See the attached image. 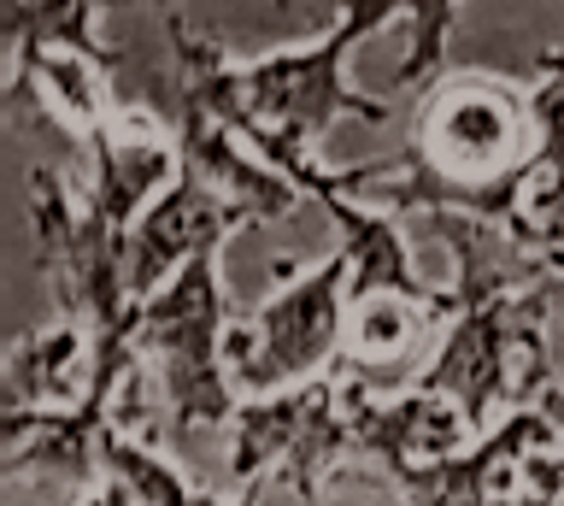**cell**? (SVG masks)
Returning a JSON list of instances; mask_svg holds the SVG:
<instances>
[{
  "label": "cell",
  "mask_w": 564,
  "mask_h": 506,
  "mask_svg": "<svg viewBox=\"0 0 564 506\" xmlns=\"http://www.w3.org/2000/svg\"><path fill=\"white\" fill-rule=\"evenodd\" d=\"M106 7H153L159 19H171V12H183V0H106Z\"/></svg>",
  "instance_id": "obj_17"
},
{
  "label": "cell",
  "mask_w": 564,
  "mask_h": 506,
  "mask_svg": "<svg viewBox=\"0 0 564 506\" xmlns=\"http://www.w3.org/2000/svg\"><path fill=\"white\" fill-rule=\"evenodd\" d=\"M276 277L282 289H271L253 319H236L224 336L229 377L241 395H276L294 383H312L347 354V254L335 248L317 266L276 259Z\"/></svg>",
  "instance_id": "obj_4"
},
{
  "label": "cell",
  "mask_w": 564,
  "mask_h": 506,
  "mask_svg": "<svg viewBox=\"0 0 564 506\" xmlns=\"http://www.w3.org/2000/svg\"><path fill=\"white\" fill-rule=\"evenodd\" d=\"M347 412L359 465L352 477H377L382 488L423 465H447L465 448H476V424L453 395L430 383H400V389H370L359 372H347Z\"/></svg>",
  "instance_id": "obj_6"
},
{
  "label": "cell",
  "mask_w": 564,
  "mask_h": 506,
  "mask_svg": "<svg viewBox=\"0 0 564 506\" xmlns=\"http://www.w3.org/2000/svg\"><path fill=\"white\" fill-rule=\"evenodd\" d=\"M77 506H141V500H135V488H123L118 477H100V483L88 488V495H83Z\"/></svg>",
  "instance_id": "obj_16"
},
{
  "label": "cell",
  "mask_w": 564,
  "mask_h": 506,
  "mask_svg": "<svg viewBox=\"0 0 564 506\" xmlns=\"http://www.w3.org/2000/svg\"><path fill=\"white\" fill-rule=\"evenodd\" d=\"M100 7L106 0H18L7 30V65H24L35 54H77L118 77L123 54L100 42Z\"/></svg>",
  "instance_id": "obj_13"
},
{
  "label": "cell",
  "mask_w": 564,
  "mask_h": 506,
  "mask_svg": "<svg viewBox=\"0 0 564 506\" xmlns=\"http://www.w3.org/2000/svg\"><path fill=\"white\" fill-rule=\"evenodd\" d=\"M400 506H564V412L518 407L447 465L388 483Z\"/></svg>",
  "instance_id": "obj_5"
},
{
  "label": "cell",
  "mask_w": 564,
  "mask_h": 506,
  "mask_svg": "<svg viewBox=\"0 0 564 506\" xmlns=\"http://www.w3.org/2000/svg\"><path fill=\"white\" fill-rule=\"evenodd\" d=\"M153 118L176 136L183 171L206 177L224 201H236L253 224L289 218L294 206H306V189H300L289 171H276L253 142H247L241 130H229L218 112L194 107V100H171V107H165V112H153Z\"/></svg>",
  "instance_id": "obj_9"
},
{
  "label": "cell",
  "mask_w": 564,
  "mask_h": 506,
  "mask_svg": "<svg viewBox=\"0 0 564 506\" xmlns=\"http://www.w3.org/2000/svg\"><path fill=\"white\" fill-rule=\"evenodd\" d=\"M300 189H306V201H317L324 213L335 218V230H341V254H347V294L352 301H365V294H412V301H453V289H430L412 266V248H405L400 236V218L382 213V206H365L341 195V189L329 183L324 165H312L306 177H300Z\"/></svg>",
  "instance_id": "obj_10"
},
{
  "label": "cell",
  "mask_w": 564,
  "mask_h": 506,
  "mask_svg": "<svg viewBox=\"0 0 564 506\" xmlns=\"http://www.w3.org/2000/svg\"><path fill=\"white\" fill-rule=\"evenodd\" d=\"M441 319H453V301H412V294H365V301H352L347 306V372L370 377L377 365L405 359Z\"/></svg>",
  "instance_id": "obj_14"
},
{
  "label": "cell",
  "mask_w": 564,
  "mask_h": 506,
  "mask_svg": "<svg viewBox=\"0 0 564 506\" xmlns=\"http://www.w3.org/2000/svg\"><path fill=\"white\" fill-rule=\"evenodd\" d=\"M535 148H541L535 95L494 72H458V77H435L423 89L412 142L394 160L329 171V183L394 218L458 213V218L506 224L518 236Z\"/></svg>",
  "instance_id": "obj_1"
},
{
  "label": "cell",
  "mask_w": 564,
  "mask_h": 506,
  "mask_svg": "<svg viewBox=\"0 0 564 506\" xmlns=\"http://www.w3.org/2000/svg\"><path fill=\"white\" fill-rule=\"evenodd\" d=\"M83 153H88V213H95L112 236L130 241L135 218L165 195L183 171L176 136L159 130L153 112L141 107H118L112 118H100L95 130H83Z\"/></svg>",
  "instance_id": "obj_7"
},
{
  "label": "cell",
  "mask_w": 564,
  "mask_h": 506,
  "mask_svg": "<svg viewBox=\"0 0 564 506\" xmlns=\"http://www.w3.org/2000/svg\"><path fill=\"white\" fill-rule=\"evenodd\" d=\"M276 7H294V0H276Z\"/></svg>",
  "instance_id": "obj_20"
},
{
  "label": "cell",
  "mask_w": 564,
  "mask_h": 506,
  "mask_svg": "<svg viewBox=\"0 0 564 506\" xmlns=\"http://www.w3.org/2000/svg\"><path fill=\"white\" fill-rule=\"evenodd\" d=\"M229 324H236V312L224 301L218 254L194 259L159 294L135 301L130 336L159 383V407H165L171 430H212V424L229 430V418L241 407L236 377H229V354H224Z\"/></svg>",
  "instance_id": "obj_2"
},
{
  "label": "cell",
  "mask_w": 564,
  "mask_h": 506,
  "mask_svg": "<svg viewBox=\"0 0 564 506\" xmlns=\"http://www.w3.org/2000/svg\"><path fill=\"white\" fill-rule=\"evenodd\" d=\"M95 389V336L53 324L7 347V412H70Z\"/></svg>",
  "instance_id": "obj_11"
},
{
  "label": "cell",
  "mask_w": 564,
  "mask_h": 506,
  "mask_svg": "<svg viewBox=\"0 0 564 506\" xmlns=\"http://www.w3.org/2000/svg\"><path fill=\"white\" fill-rule=\"evenodd\" d=\"M535 125H541V148H535V171L523 189V218L518 236L529 248H553V230L564 218V54H546L535 65Z\"/></svg>",
  "instance_id": "obj_12"
},
{
  "label": "cell",
  "mask_w": 564,
  "mask_h": 506,
  "mask_svg": "<svg viewBox=\"0 0 564 506\" xmlns=\"http://www.w3.org/2000/svg\"><path fill=\"white\" fill-rule=\"evenodd\" d=\"M553 248H564V218H558V230H553Z\"/></svg>",
  "instance_id": "obj_19"
},
{
  "label": "cell",
  "mask_w": 564,
  "mask_h": 506,
  "mask_svg": "<svg viewBox=\"0 0 564 506\" xmlns=\"http://www.w3.org/2000/svg\"><path fill=\"white\" fill-rule=\"evenodd\" d=\"M264 488H271V483H241V500H218V495H212V506H259Z\"/></svg>",
  "instance_id": "obj_18"
},
{
  "label": "cell",
  "mask_w": 564,
  "mask_h": 506,
  "mask_svg": "<svg viewBox=\"0 0 564 506\" xmlns=\"http://www.w3.org/2000/svg\"><path fill=\"white\" fill-rule=\"evenodd\" d=\"M359 442L347 412V372H324L276 395H247L229 418V483H282L317 500L329 483H352Z\"/></svg>",
  "instance_id": "obj_3"
},
{
  "label": "cell",
  "mask_w": 564,
  "mask_h": 506,
  "mask_svg": "<svg viewBox=\"0 0 564 506\" xmlns=\"http://www.w3.org/2000/svg\"><path fill=\"white\" fill-rule=\"evenodd\" d=\"M405 24V54L394 65V89H417V83H435L441 77V60H447V42H453V24H458V0H400Z\"/></svg>",
  "instance_id": "obj_15"
},
{
  "label": "cell",
  "mask_w": 564,
  "mask_h": 506,
  "mask_svg": "<svg viewBox=\"0 0 564 506\" xmlns=\"http://www.w3.org/2000/svg\"><path fill=\"white\" fill-rule=\"evenodd\" d=\"M247 224L253 218H247L236 201H224L206 177L176 171V183L135 218V230H130V294L135 301L159 294L183 266L218 254L236 230H247Z\"/></svg>",
  "instance_id": "obj_8"
}]
</instances>
